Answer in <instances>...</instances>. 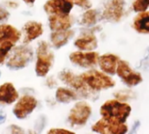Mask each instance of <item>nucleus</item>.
Wrapping results in <instances>:
<instances>
[{
    "label": "nucleus",
    "instance_id": "f257e3e1",
    "mask_svg": "<svg viewBox=\"0 0 149 134\" xmlns=\"http://www.w3.org/2000/svg\"><path fill=\"white\" fill-rule=\"evenodd\" d=\"M130 112L131 106L117 99L105 102L100 108V114L103 119L120 124H125Z\"/></svg>",
    "mask_w": 149,
    "mask_h": 134
},
{
    "label": "nucleus",
    "instance_id": "f03ea898",
    "mask_svg": "<svg viewBox=\"0 0 149 134\" xmlns=\"http://www.w3.org/2000/svg\"><path fill=\"white\" fill-rule=\"evenodd\" d=\"M80 78L86 85H88L94 91L109 89L113 87L115 85V82L109 76L96 70H91L81 74Z\"/></svg>",
    "mask_w": 149,
    "mask_h": 134
},
{
    "label": "nucleus",
    "instance_id": "7ed1b4c3",
    "mask_svg": "<svg viewBox=\"0 0 149 134\" xmlns=\"http://www.w3.org/2000/svg\"><path fill=\"white\" fill-rule=\"evenodd\" d=\"M53 64V53L46 42H41L38 48L35 71L38 76L45 77Z\"/></svg>",
    "mask_w": 149,
    "mask_h": 134
},
{
    "label": "nucleus",
    "instance_id": "20e7f679",
    "mask_svg": "<svg viewBox=\"0 0 149 134\" xmlns=\"http://www.w3.org/2000/svg\"><path fill=\"white\" fill-rule=\"evenodd\" d=\"M92 113V108L86 102H78L71 110L68 120L72 126H84Z\"/></svg>",
    "mask_w": 149,
    "mask_h": 134
},
{
    "label": "nucleus",
    "instance_id": "39448f33",
    "mask_svg": "<svg viewBox=\"0 0 149 134\" xmlns=\"http://www.w3.org/2000/svg\"><path fill=\"white\" fill-rule=\"evenodd\" d=\"M116 73L128 86H135L143 80L141 75L139 72L132 70L128 63L124 60H119L116 68Z\"/></svg>",
    "mask_w": 149,
    "mask_h": 134
},
{
    "label": "nucleus",
    "instance_id": "423d86ee",
    "mask_svg": "<svg viewBox=\"0 0 149 134\" xmlns=\"http://www.w3.org/2000/svg\"><path fill=\"white\" fill-rule=\"evenodd\" d=\"M31 58V49L26 46H19L13 51L10 58L7 63V66L11 69H21L26 66Z\"/></svg>",
    "mask_w": 149,
    "mask_h": 134
},
{
    "label": "nucleus",
    "instance_id": "0eeeda50",
    "mask_svg": "<svg viewBox=\"0 0 149 134\" xmlns=\"http://www.w3.org/2000/svg\"><path fill=\"white\" fill-rule=\"evenodd\" d=\"M92 130L104 134H124L128 131V128L125 124L112 122L102 118L93 126Z\"/></svg>",
    "mask_w": 149,
    "mask_h": 134
},
{
    "label": "nucleus",
    "instance_id": "6e6552de",
    "mask_svg": "<svg viewBox=\"0 0 149 134\" xmlns=\"http://www.w3.org/2000/svg\"><path fill=\"white\" fill-rule=\"evenodd\" d=\"M37 105L38 101L34 97L29 95L23 96L15 105L13 113L17 119H23L34 111Z\"/></svg>",
    "mask_w": 149,
    "mask_h": 134
},
{
    "label": "nucleus",
    "instance_id": "1a4fd4ad",
    "mask_svg": "<svg viewBox=\"0 0 149 134\" xmlns=\"http://www.w3.org/2000/svg\"><path fill=\"white\" fill-rule=\"evenodd\" d=\"M69 58L72 63L84 68H89L97 65L100 56L95 51H75L71 53Z\"/></svg>",
    "mask_w": 149,
    "mask_h": 134
},
{
    "label": "nucleus",
    "instance_id": "9d476101",
    "mask_svg": "<svg viewBox=\"0 0 149 134\" xmlns=\"http://www.w3.org/2000/svg\"><path fill=\"white\" fill-rule=\"evenodd\" d=\"M72 7V0H49L44 6L49 15H70Z\"/></svg>",
    "mask_w": 149,
    "mask_h": 134
},
{
    "label": "nucleus",
    "instance_id": "9b49d317",
    "mask_svg": "<svg viewBox=\"0 0 149 134\" xmlns=\"http://www.w3.org/2000/svg\"><path fill=\"white\" fill-rule=\"evenodd\" d=\"M124 1L123 0H111L106 6L103 17L111 22H119L123 16Z\"/></svg>",
    "mask_w": 149,
    "mask_h": 134
},
{
    "label": "nucleus",
    "instance_id": "f8f14e48",
    "mask_svg": "<svg viewBox=\"0 0 149 134\" xmlns=\"http://www.w3.org/2000/svg\"><path fill=\"white\" fill-rule=\"evenodd\" d=\"M49 24L52 31L70 29L72 20L70 15H49Z\"/></svg>",
    "mask_w": 149,
    "mask_h": 134
},
{
    "label": "nucleus",
    "instance_id": "ddd939ff",
    "mask_svg": "<svg viewBox=\"0 0 149 134\" xmlns=\"http://www.w3.org/2000/svg\"><path fill=\"white\" fill-rule=\"evenodd\" d=\"M120 58L114 54H104L99 58V64L100 69L108 74L116 73V68Z\"/></svg>",
    "mask_w": 149,
    "mask_h": 134
},
{
    "label": "nucleus",
    "instance_id": "4468645a",
    "mask_svg": "<svg viewBox=\"0 0 149 134\" xmlns=\"http://www.w3.org/2000/svg\"><path fill=\"white\" fill-rule=\"evenodd\" d=\"M18 99V92L11 83H4L0 85V103L12 104Z\"/></svg>",
    "mask_w": 149,
    "mask_h": 134
},
{
    "label": "nucleus",
    "instance_id": "2eb2a0df",
    "mask_svg": "<svg viewBox=\"0 0 149 134\" xmlns=\"http://www.w3.org/2000/svg\"><path fill=\"white\" fill-rule=\"evenodd\" d=\"M24 31L25 33L24 43L28 44L37 37H40L43 33V26L40 23L35 21H30L24 26Z\"/></svg>",
    "mask_w": 149,
    "mask_h": 134
},
{
    "label": "nucleus",
    "instance_id": "dca6fc26",
    "mask_svg": "<svg viewBox=\"0 0 149 134\" xmlns=\"http://www.w3.org/2000/svg\"><path fill=\"white\" fill-rule=\"evenodd\" d=\"M21 37V32L15 27L10 24L0 25V44L4 41H10L13 44L17 43Z\"/></svg>",
    "mask_w": 149,
    "mask_h": 134
},
{
    "label": "nucleus",
    "instance_id": "f3484780",
    "mask_svg": "<svg viewBox=\"0 0 149 134\" xmlns=\"http://www.w3.org/2000/svg\"><path fill=\"white\" fill-rule=\"evenodd\" d=\"M72 35L73 31L69 29L62 31H54V32L51 35V40L52 42V44L56 48H60L68 43Z\"/></svg>",
    "mask_w": 149,
    "mask_h": 134
},
{
    "label": "nucleus",
    "instance_id": "a211bd4d",
    "mask_svg": "<svg viewBox=\"0 0 149 134\" xmlns=\"http://www.w3.org/2000/svg\"><path fill=\"white\" fill-rule=\"evenodd\" d=\"M75 46L84 51H93L97 48V38L93 34H86L81 36L75 41Z\"/></svg>",
    "mask_w": 149,
    "mask_h": 134
},
{
    "label": "nucleus",
    "instance_id": "6ab92c4d",
    "mask_svg": "<svg viewBox=\"0 0 149 134\" xmlns=\"http://www.w3.org/2000/svg\"><path fill=\"white\" fill-rule=\"evenodd\" d=\"M60 79L66 85H70L71 87L76 90H81L86 86L85 83L82 81L80 77L76 76L75 74L68 71H64L60 73Z\"/></svg>",
    "mask_w": 149,
    "mask_h": 134
},
{
    "label": "nucleus",
    "instance_id": "aec40b11",
    "mask_svg": "<svg viewBox=\"0 0 149 134\" xmlns=\"http://www.w3.org/2000/svg\"><path fill=\"white\" fill-rule=\"evenodd\" d=\"M134 28L140 33H149V13L146 11L141 12L134 21Z\"/></svg>",
    "mask_w": 149,
    "mask_h": 134
},
{
    "label": "nucleus",
    "instance_id": "412c9836",
    "mask_svg": "<svg viewBox=\"0 0 149 134\" xmlns=\"http://www.w3.org/2000/svg\"><path fill=\"white\" fill-rule=\"evenodd\" d=\"M56 99L58 102L61 103H69L77 99V95L75 92L69 89L65 88H58L56 92Z\"/></svg>",
    "mask_w": 149,
    "mask_h": 134
},
{
    "label": "nucleus",
    "instance_id": "4be33fe9",
    "mask_svg": "<svg viewBox=\"0 0 149 134\" xmlns=\"http://www.w3.org/2000/svg\"><path fill=\"white\" fill-rule=\"evenodd\" d=\"M97 11L95 10H88L86 12L84 13L82 19H81V24L85 25H92L94 24L97 21Z\"/></svg>",
    "mask_w": 149,
    "mask_h": 134
},
{
    "label": "nucleus",
    "instance_id": "5701e85b",
    "mask_svg": "<svg viewBox=\"0 0 149 134\" xmlns=\"http://www.w3.org/2000/svg\"><path fill=\"white\" fill-rule=\"evenodd\" d=\"M13 45L14 44L10 41H4L0 44V64H2L5 60V58L7 57L9 51L11 50Z\"/></svg>",
    "mask_w": 149,
    "mask_h": 134
},
{
    "label": "nucleus",
    "instance_id": "b1692460",
    "mask_svg": "<svg viewBox=\"0 0 149 134\" xmlns=\"http://www.w3.org/2000/svg\"><path fill=\"white\" fill-rule=\"evenodd\" d=\"M149 0H134L133 8L136 12H142L148 10Z\"/></svg>",
    "mask_w": 149,
    "mask_h": 134
},
{
    "label": "nucleus",
    "instance_id": "393cba45",
    "mask_svg": "<svg viewBox=\"0 0 149 134\" xmlns=\"http://www.w3.org/2000/svg\"><path fill=\"white\" fill-rule=\"evenodd\" d=\"M72 1L73 2V3H75L79 6L84 7V8H89L91 6L89 0H72Z\"/></svg>",
    "mask_w": 149,
    "mask_h": 134
},
{
    "label": "nucleus",
    "instance_id": "a878e982",
    "mask_svg": "<svg viewBox=\"0 0 149 134\" xmlns=\"http://www.w3.org/2000/svg\"><path fill=\"white\" fill-rule=\"evenodd\" d=\"M9 16H10L9 12L0 5V22L6 20L9 17Z\"/></svg>",
    "mask_w": 149,
    "mask_h": 134
},
{
    "label": "nucleus",
    "instance_id": "bb28decb",
    "mask_svg": "<svg viewBox=\"0 0 149 134\" xmlns=\"http://www.w3.org/2000/svg\"><path fill=\"white\" fill-rule=\"evenodd\" d=\"M48 133H73L72 131L66 130V129H61V128H54V129H51Z\"/></svg>",
    "mask_w": 149,
    "mask_h": 134
},
{
    "label": "nucleus",
    "instance_id": "cd10ccee",
    "mask_svg": "<svg viewBox=\"0 0 149 134\" xmlns=\"http://www.w3.org/2000/svg\"><path fill=\"white\" fill-rule=\"evenodd\" d=\"M4 119H5V114H3V112H0V124L3 123Z\"/></svg>",
    "mask_w": 149,
    "mask_h": 134
},
{
    "label": "nucleus",
    "instance_id": "c85d7f7f",
    "mask_svg": "<svg viewBox=\"0 0 149 134\" xmlns=\"http://www.w3.org/2000/svg\"><path fill=\"white\" fill-rule=\"evenodd\" d=\"M26 3H29V4H32L34 2H35V0H24Z\"/></svg>",
    "mask_w": 149,
    "mask_h": 134
}]
</instances>
